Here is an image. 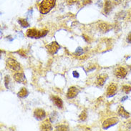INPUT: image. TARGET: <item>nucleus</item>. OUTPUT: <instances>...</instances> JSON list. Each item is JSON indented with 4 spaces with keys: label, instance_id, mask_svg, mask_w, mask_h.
I'll return each instance as SVG.
<instances>
[{
    "label": "nucleus",
    "instance_id": "obj_1",
    "mask_svg": "<svg viewBox=\"0 0 131 131\" xmlns=\"http://www.w3.org/2000/svg\"><path fill=\"white\" fill-rule=\"evenodd\" d=\"M56 4V0H43L39 4V12L42 14H46L52 9Z\"/></svg>",
    "mask_w": 131,
    "mask_h": 131
},
{
    "label": "nucleus",
    "instance_id": "obj_2",
    "mask_svg": "<svg viewBox=\"0 0 131 131\" xmlns=\"http://www.w3.org/2000/svg\"><path fill=\"white\" fill-rule=\"evenodd\" d=\"M48 34V31L47 30H42L39 31L36 29H29L27 31L26 35L29 38H35V39H39L45 37Z\"/></svg>",
    "mask_w": 131,
    "mask_h": 131
},
{
    "label": "nucleus",
    "instance_id": "obj_3",
    "mask_svg": "<svg viewBox=\"0 0 131 131\" xmlns=\"http://www.w3.org/2000/svg\"><path fill=\"white\" fill-rule=\"evenodd\" d=\"M7 63V66L12 70L15 71V72H18L21 69V66L20 64L17 61L15 60L14 59L12 58H8L6 61Z\"/></svg>",
    "mask_w": 131,
    "mask_h": 131
},
{
    "label": "nucleus",
    "instance_id": "obj_4",
    "mask_svg": "<svg viewBox=\"0 0 131 131\" xmlns=\"http://www.w3.org/2000/svg\"><path fill=\"white\" fill-rule=\"evenodd\" d=\"M46 48L47 51H48V52L50 54L53 55V54H55L56 53H57L58 50L60 49L61 47L57 42H52L49 45H47L46 46Z\"/></svg>",
    "mask_w": 131,
    "mask_h": 131
},
{
    "label": "nucleus",
    "instance_id": "obj_5",
    "mask_svg": "<svg viewBox=\"0 0 131 131\" xmlns=\"http://www.w3.org/2000/svg\"><path fill=\"white\" fill-rule=\"evenodd\" d=\"M118 121H119V120L116 117L107 118V119H106L105 121H104V122H103V128L104 130H107L110 127H112V126L117 124V123H118Z\"/></svg>",
    "mask_w": 131,
    "mask_h": 131
},
{
    "label": "nucleus",
    "instance_id": "obj_6",
    "mask_svg": "<svg viewBox=\"0 0 131 131\" xmlns=\"http://www.w3.org/2000/svg\"><path fill=\"white\" fill-rule=\"evenodd\" d=\"M117 90V86L115 83H111L107 88L106 95L107 97H112L115 95Z\"/></svg>",
    "mask_w": 131,
    "mask_h": 131
},
{
    "label": "nucleus",
    "instance_id": "obj_7",
    "mask_svg": "<svg viewBox=\"0 0 131 131\" xmlns=\"http://www.w3.org/2000/svg\"><path fill=\"white\" fill-rule=\"evenodd\" d=\"M114 73H115V75L117 78H119V79H123V78L126 77V75L128 74V71H127V70L125 67H120L117 68L115 70Z\"/></svg>",
    "mask_w": 131,
    "mask_h": 131
},
{
    "label": "nucleus",
    "instance_id": "obj_8",
    "mask_svg": "<svg viewBox=\"0 0 131 131\" xmlns=\"http://www.w3.org/2000/svg\"><path fill=\"white\" fill-rule=\"evenodd\" d=\"M79 92H80V90L78 88H76L74 86L70 87V88L68 89V90H67V97L68 99L74 98L79 94Z\"/></svg>",
    "mask_w": 131,
    "mask_h": 131
},
{
    "label": "nucleus",
    "instance_id": "obj_9",
    "mask_svg": "<svg viewBox=\"0 0 131 131\" xmlns=\"http://www.w3.org/2000/svg\"><path fill=\"white\" fill-rule=\"evenodd\" d=\"M34 117H35V119H37V121H42L46 117V113L42 109H40V108L36 109L34 111Z\"/></svg>",
    "mask_w": 131,
    "mask_h": 131
},
{
    "label": "nucleus",
    "instance_id": "obj_10",
    "mask_svg": "<svg viewBox=\"0 0 131 131\" xmlns=\"http://www.w3.org/2000/svg\"><path fill=\"white\" fill-rule=\"evenodd\" d=\"M108 78L107 74L103 73V74H100L97 77V80H96V85H97L98 87H102L104 85L105 82H106V80Z\"/></svg>",
    "mask_w": 131,
    "mask_h": 131
},
{
    "label": "nucleus",
    "instance_id": "obj_11",
    "mask_svg": "<svg viewBox=\"0 0 131 131\" xmlns=\"http://www.w3.org/2000/svg\"><path fill=\"white\" fill-rule=\"evenodd\" d=\"M14 79L18 83H25L26 81V77L23 72H17L14 74Z\"/></svg>",
    "mask_w": 131,
    "mask_h": 131
},
{
    "label": "nucleus",
    "instance_id": "obj_12",
    "mask_svg": "<svg viewBox=\"0 0 131 131\" xmlns=\"http://www.w3.org/2000/svg\"><path fill=\"white\" fill-rule=\"evenodd\" d=\"M51 121L50 120H45V121L43 122L42 125H40V130H52L53 128H52V126L50 123Z\"/></svg>",
    "mask_w": 131,
    "mask_h": 131
},
{
    "label": "nucleus",
    "instance_id": "obj_13",
    "mask_svg": "<svg viewBox=\"0 0 131 131\" xmlns=\"http://www.w3.org/2000/svg\"><path fill=\"white\" fill-rule=\"evenodd\" d=\"M52 101L53 102L54 104L56 105V106L60 108V109H62L63 107V102L61 98H60L59 97H57V96H52Z\"/></svg>",
    "mask_w": 131,
    "mask_h": 131
},
{
    "label": "nucleus",
    "instance_id": "obj_14",
    "mask_svg": "<svg viewBox=\"0 0 131 131\" xmlns=\"http://www.w3.org/2000/svg\"><path fill=\"white\" fill-rule=\"evenodd\" d=\"M113 28L112 25H108L107 23H100L99 25V29H100V31L103 32H109L110 30H111Z\"/></svg>",
    "mask_w": 131,
    "mask_h": 131
},
{
    "label": "nucleus",
    "instance_id": "obj_15",
    "mask_svg": "<svg viewBox=\"0 0 131 131\" xmlns=\"http://www.w3.org/2000/svg\"><path fill=\"white\" fill-rule=\"evenodd\" d=\"M117 113L120 116L124 117V118H128L130 117V113L128 111L125 110V108L123 106H121L119 107V109L117 110Z\"/></svg>",
    "mask_w": 131,
    "mask_h": 131
},
{
    "label": "nucleus",
    "instance_id": "obj_16",
    "mask_svg": "<svg viewBox=\"0 0 131 131\" xmlns=\"http://www.w3.org/2000/svg\"><path fill=\"white\" fill-rule=\"evenodd\" d=\"M113 9V4L112 2L107 0L105 2V8H104V12L106 14H109L110 12Z\"/></svg>",
    "mask_w": 131,
    "mask_h": 131
},
{
    "label": "nucleus",
    "instance_id": "obj_17",
    "mask_svg": "<svg viewBox=\"0 0 131 131\" xmlns=\"http://www.w3.org/2000/svg\"><path fill=\"white\" fill-rule=\"evenodd\" d=\"M29 95V92L27 89L23 88L20 90V91L17 93V96L20 98H25L27 97Z\"/></svg>",
    "mask_w": 131,
    "mask_h": 131
},
{
    "label": "nucleus",
    "instance_id": "obj_18",
    "mask_svg": "<svg viewBox=\"0 0 131 131\" xmlns=\"http://www.w3.org/2000/svg\"><path fill=\"white\" fill-rule=\"evenodd\" d=\"M18 23L21 25L22 27H24V28L28 27L29 26V22L27 21V20L25 19H18Z\"/></svg>",
    "mask_w": 131,
    "mask_h": 131
},
{
    "label": "nucleus",
    "instance_id": "obj_19",
    "mask_svg": "<svg viewBox=\"0 0 131 131\" xmlns=\"http://www.w3.org/2000/svg\"><path fill=\"white\" fill-rule=\"evenodd\" d=\"M79 117H80V121H86V119H87V117H88V112H87V110H86V109L82 111V113H80V115H79Z\"/></svg>",
    "mask_w": 131,
    "mask_h": 131
},
{
    "label": "nucleus",
    "instance_id": "obj_20",
    "mask_svg": "<svg viewBox=\"0 0 131 131\" xmlns=\"http://www.w3.org/2000/svg\"><path fill=\"white\" fill-rule=\"evenodd\" d=\"M57 116H58V114L55 112V111H53L52 114H51V115H50V121L52 122V123H54V122H55L56 120L57 119Z\"/></svg>",
    "mask_w": 131,
    "mask_h": 131
},
{
    "label": "nucleus",
    "instance_id": "obj_21",
    "mask_svg": "<svg viewBox=\"0 0 131 131\" xmlns=\"http://www.w3.org/2000/svg\"><path fill=\"white\" fill-rule=\"evenodd\" d=\"M9 84H10V78L9 75H6V77L4 78V85L6 87V88H9Z\"/></svg>",
    "mask_w": 131,
    "mask_h": 131
},
{
    "label": "nucleus",
    "instance_id": "obj_22",
    "mask_svg": "<svg viewBox=\"0 0 131 131\" xmlns=\"http://www.w3.org/2000/svg\"><path fill=\"white\" fill-rule=\"evenodd\" d=\"M122 90L125 93V94H128L131 92V87L130 85H124L122 88Z\"/></svg>",
    "mask_w": 131,
    "mask_h": 131
},
{
    "label": "nucleus",
    "instance_id": "obj_23",
    "mask_svg": "<svg viewBox=\"0 0 131 131\" xmlns=\"http://www.w3.org/2000/svg\"><path fill=\"white\" fill-rule=\"evenodd\" d=\"M56 130H68V127L66 126L65 125H60L56 126Z\"/></svg>",
    "mask_w": 131,
    "mask_h": 131
},
{
    "label": "nucleus",
    "instance_id": "obj_24",
    "mask_svg": "<svg viewBox=\"0 0 131 131\" xmlns=\"http://www.w3.org/2000/svg\"><path fill=\"white\" fill-rule=\"evenodd\" d=\"M82 54H83V49L80 47H78V48L76 49V51H75V54L78 55V56H80Z\"/></svg>",
    "mask_w": 131,
    "mask_h": 131
},
{
    "label": "nucleus",
    "instance_id": "obj_25",
    "mask_svg": "<svg viewBox=\"0 0 131 131\" xmlns=\"http://www.w3.org/2000/svg\"><path fill=\"white\" fill-rule=\"evenodd\" d=\"M72 75H73V77L74 78H78L80 77V74L78 73L77 71H73V72H72Z\"/></svg>",
    "mask_w": 131,
    "mask_h": 131
},
{
    "label": "nucleus",
    "instance_id": "obj_26",
    "mask_svg": "<svg viewBox=\"0 0 131 131\" xmlns=\"http://www.w3.org/2000/svg\"><path fill=\"white\" fill-rule=\"evenodd\" d=\"M17 53H19L20 55L21 56H23L24 57H27V55H26V53H25V52L23 51V50H19V51H18Z\"/></svg>",
    "mask_w": 131,
    "mask_h": 131
},
{
    "label": "nucleus",
    "instance_id": "obj_27",
    "mask_svg": "<svg viewBox=\"0 0 131 131\" xmlns=\"http://www.w3.org/2000/svg\"><path fill=\"white\" fill-rule=\"evenodd\" d=\"M126 41L128 42V43L131 44V34H130L127 37V39H126Z\"/></svg>",
    "mask_w": 131,
    "mask_h": 131
},
{
    "label": "nucleus",
    "instance_id": "obj_28",
    "mask_svg": "<svg viewBox=\"0 0 131 131\" xmlns=\"http://www.w3.org/2000/svg\"><path fill=\"white\" fill-rule=\"evenodd\" d=\"M78 2V0H67V3L68 4H74Z\"/></svg>",
    "mask_w": 131,
    "mask_h": 131
},
{
    "label": "nucleus",
    "instance_id": "obj_29",
    "mask_svg": "<svg viewBox=\"0 0 131 131\" xmlns=\"http://www.w3.org/2000/svg\"><path fill=\"white\" fill-rule=\"evenodd\" d=\"M127 99H128V96H125V97H123V98L121 99V102H124L125 100H127Z\"/></svg>",
    "mask_w": 131,
    "mask_h": 131
}]
</instances>
